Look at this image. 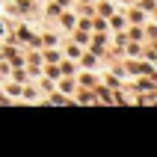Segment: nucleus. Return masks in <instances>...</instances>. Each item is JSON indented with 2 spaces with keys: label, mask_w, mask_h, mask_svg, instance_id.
Instances as JSON below:
<instances>
[{
  "label": "nucleus",
  "mask_w": 157,
  "mask_h": 157,
  "mask_svg": "<svg viewBox=\"0 0 157 157\" xmlns=\"http://www.w3.org/2000/svg\"><path fill=\"white\" fill-rule=\"evenodd\" d=\"M36 9H39V0H15V3H12V12L27 15V18H33Z\"/></svg>",
  "instance_id": "nucleus-1"
},
{
  "label": "nucleus",
  "mask_w": 157,
  "mask_h": 157,
  "mask_svg": "<svg viewBox=\"0 0 157 157\" xmlns=\"http://www.w3.org/2000/svg\"><path fill=\"white\" fill-rule=\"evenodd\" d=\"M0 56H3V59H9V65H12V68L24 65V56H21V51H18V48H3V51H0Z\"/></svg>",
  "instance_id": "nucleus-2"
},
{
  "label": "nucleus",
  "mask_w": 157,
  "mask_h": 157,
  "mask_svg": "<svg viewBox=\"0 0 157 157\" xmlns=\"http://www.w3.org/2000/svg\"><path fill=\"white\" fill-rule=\"evenodd\" d=\"M59 27H62V30H74V27H77V15H74L71 9L59 12Z\"/></svg>",
  "instance_id": "nucleus-3"
},
{
  "label": "nucleus",
  "mask_w": 157,
  "mask_h": 157,
  "mask_svg": "<svg viewBox=\"0 0 157 157\" xmlns=\"http://www.w3.org/2000/svg\"><path fill=\"white\" fill-rule=\"evenodd\" d=\"M42 56H44V62H51V65H59L62 62V51H56V48H44Z\"/></svg>",
  "instance_id": "nucleus-4"
},
{
  "label": "nucleus",
  "mask_w": 157,
  "mask_h": 157,
  "mask_svg": "<svg viewBox=\"0 0 157 157\" xmlns=\"http://www.w3.org/2000/svg\"><path fill=\"white\" fill-rule=\"evenodd\" d=\"M21 98H24L27 104H39V98H42V95H39V89H36V86H24V89H21Z\"/></svg>",
  "instance_id": "nucleus-5"
},
{
  "label": "nucleus",
  "mask_w": 157,
  "mask_h": 157,
  "mask_svg": "<svg viewBox=\"0 0 157 157\" xmlns=\"http://www.w3.org/2000/svg\"><path fill=\"white\" fill-rule=\"evenodd\" d=\"M18 42H27V44H39V39H36V33H30L27 27H18Z\"/></svg>",
  "instance_id": "nucleus-6"
},
{
  "label": "nucleus",
  "mask_w": 157,
  "mask_h": 157,
  "mask_svg": "<svg viewBox=\"0 0 157 157\" xmlns=\"http://www.w3.org/2000/svg\"><path fill=\"white\" fill-rule=\"evenodd\" d=\"M9 77L15 80V83H27V80H30V68H24V65H18V68L12 71V74H9Z\"/></svg>",
  "instance_id": "nucleus-7"
},
{
  "label": "nucleus",
  "mask_w": 157,
  "mask_h": 157,
  "mask_svg": "<svg viewBox=\"0 0 157 157\" xmlns=\"http://www.w3.org/2000/svg\"><path fill=\"white\" fill-rule=\"evenodd\" d=\"M59 12H62L59 3H56V0H48V6H44V15H48V18H59Z\"/></svg>",
  "instance_id": "nucleus-8"
},
{
  "label": "nucleus",
  "mask_w": 157,
  "mask_h": 157,
  "mask_svg": "<svg viewBox=\"0 0 157 157\" xmlns=\"http://www.w3.org/2000/svg\"><path fill=\"white\" fill-rule=\"evenodd\" d=\"M44 77H48V80H53V83H56V80L62 77V71H59V65H51V62H48V68H44Z\"/></svg>",
  "instance_id": "nucleus-9"
},
{
  "label": "nucleus",
  "mask_w": 157,
  "mask_h": 157,
  "mask_svg": "<svg viewBox=\"0 0 157 157\" xmlns=\"http://www.w3.org/2000/svg\"><path fill=\"white\" fill-rule=\"evenodd\" d=\"M48 104H56V107H59V104H71V101H68V95H65V92H51Z\"/></svg>",
  "instance_id": "nucleus-10"
},
{
  "label": "nucleus",
  "mask_w": 157,
  "mask_h": 157,
  "mask_svg": "<svg viewBox=\"0 0 157 157\" xmlns=\"http://www.w3.org/2000/svg\"><path fill=\"white\" fill-rule=\"evenodd\" d=\"M62 53H65L68 59H74V62H77L80 56H83V51H80V44H68V48H65V51H62Z\"/></svg>",
  "instance_id": "nucleus-11"
},
{
  "label": "nucleus",
  "mask_w": 157,
  "mask_h": 157,
  "mask_svg": "<svg viewBox=\"0 0 157 157\" xmlns=\"http://www.w3.org/2000/svg\"><path fill=\"white\" fill-rule=\"evenodd\" d=\"M42 42H44V48H56L59 44V33H42Z\"/></svg>",
  "instance_id": "nucleus-12"
},
{
  "label": "nucleus",
  "mask_w": 157,
  "mask_h": 157,
  "mask_svg": "<svg viewBox=\"0 0 157 157\" xmlns=\"http://www.w3.org/2000/svg\"><path fill=\"white\" fill-rule=\"evenodd\" d=\"M59 92L71 95V92H77V83H74V80H62V77H59Z\"/></svg>",
  "instance_id": "nucleus-13"
},
{
  "label": "nucleus",
  "mask_w": 157,
  "mask_h": 157,
  "mask_svg": "<svg viewBox=\"0 0 157 157\" xmlns=\"http://www.w3.org/2000/svg\"><path fill=\"white\" fill-rule=\"evenodd\" d=\"M6 92H9V95H21V83H9Z\"/></svg>",
  "instance_id": "nucleus-14"
},
{
  "label": "nucleus",
  "mask_w": 157,
  "mask_h": 157,
  "mask_svg": "<svg viewBox=\"0 0 157 157\" xmlns=\"http://www.w3.org/2000/svg\"><path fill=\"white\" fill-rule=\"evenodd\" d=\"M74 39H77V44H83L89 39V30H77V36H74Z\"/></svg>",
  "instance_id": "nucleus-15"
},
{
  "label": "nucleus",
  "mask_w": 157,
  "mask_h": 157,
  "mask_svg": "<svg viewBox=\"0 0 157 157\" xmlns=\"http://www.w3.org/2000/svg\"><path fill=\"white\" fill-rule=\"evenodd\" d=\"M98 12H101V15H113V6H110V3H101Z\"/></svg>",
  "instance_id": "nucleus-16"
},
{
  "label": "nucleus",
  "mask_w": 157,
  "mask_h": 157,
  "mask_svg": "<svg viewBox=\"0 0 157 157\" xmlns=\"http://www.w3.org/2000/svg\"><path fill=\"white\" fill-rule=\"evenodd\" d=\"M0 74L9 77V74H12V65H9V62H0Z\"/></svg>",
  "instance_id": "nucleus-17"
},
{
  "label": "nucleus",
  "mask_w": 157,
  "mask_h": 157,
  "mask_svg": "<svg viewBox=\"0 0 157 157\" xmlns=\"http://www.w3.org/2000/svg\"><path fill=\"white\" fill-rule=\"evenodd\" d=\"M59 71H62V74H71V71H74V62H62Z\"/></svg>",
  "instance_id": "nucleus-18"
},
{
  "label": "nucleus",
  "mask_w": 157,
  "mask_h": 157,
  "mask_svg": "<svg viewBox=\"0 0 157 157\" xmlns=\"http://www.w3.org/2000/svg\"><path fill=\"white\" fill-rule=\"evenodd\" d=\"M80 83H83V86H92L95 80H92V74H80Z\"/></svg>",
  "instance_id": "nucleus-19"
},
{
  "label": "nucleus",
  "mask_w": 157,
  "mask_h": 157,
  "mask_svg": "<svg viewBox=\"0 0 157 157\" xmlns=\"http://www.w3.org/2000/svg\"><path fill=\"white\" fill-rule=\"evenodd\" d=\"M56 3H59L62 9H71V6H74V0H56Z\"/></svg>",
  "instance_id": "nucleus-20"
},
{
  "label": "nucleus",
  "mask_w": 157,
  "mask_h": 157,
  "mask_svg": "<svg viewBox=\"0 0 157 157\" xmlns=\"http://www.w3.org/2000/svg\"><path fill=\"white\" fill-rule=\"evenodd\" d=\"M3 36H6V21L0 18V39H3Z\"/></svg>",
  "instance_id": "nucleus-21"
}]
</instances>
